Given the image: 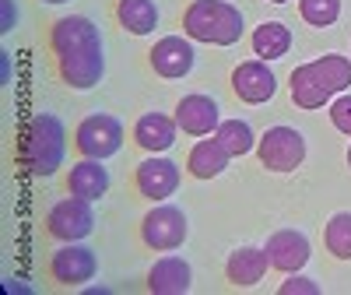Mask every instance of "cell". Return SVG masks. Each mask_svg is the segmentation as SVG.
I'll return each instance as SVG.
<instances>
[{
	"mask_svg": "<svg viewBox=\"0 0 351 295\" xmlns=\"http://www.w3.org/2000/svg\"><path fill=\"white\" fill-rule=\"evenodd\" d=\"M49 53H53L56 78L74 92H92L106 78L102 32L84 14H64L49 25Z\"/></svg>",
	"mask_w": 351,
	"mask_h": 295,
	"instance_id": "obj_1",
	"label": "cell"
},
{
	"mask_svg": "<svg viewBox=\"0 0 351 295\" xmlns=\"http://www.w3.org/2000/svg\"><path fill=\"white\" fill-rule=\"evenodd\" d=\"M348 84H351V60L341 53H327L291 71L288 95H291V106L299 109H324L330 99L348 92Z\"/></svg>",
	"mask_w": 351,
	"mask_h": 295,
	"instance_id": "obj_2",
	"label": "cell"
},
{
	"mask_svg": "<svg viewBox=\"0 0 351 295\" xmlns=\"http://www.w3.org/2000/svg\"><path fill=\"white\" fill-rule=\"evenodd\" d=\"M64 152H67V130L60 123V116L36 113L18 137L21 169H28L36 180H49V176L64 165Z\"/></svg>",
	"mask_w": 351,
	"mask_h": 295,
	"instance_id": "obj_3",
	"label": "cell"
},
{
	"mask_svg": "<svg viewBox=\"0 0 351 295\" xmlns=\"http://www.w3.org/2000/svg\"><path fill=\"white\" fill-rule=\"evenodd\" d=\"M246 32L243 11L228 0H190L183 11V36L204 46H236Z\"/></svg>",
	"mask_w": 351,
	"mask_h": 295,
	"instance_id": "obj_4",
	"label": "cell"
},
{
	"mask_svg": "<svg viewBox=\"0 0 351 295\" xmlns=\"http://www.w3.org/2000/svg\"><path fill=\"white\" fill-rule=\"evenodd\" d=\"M137 232H141L144 250H152V253H172V250H180L186 243L190 225H186L183 208H176V204H165L162 200V204H155L152 211H144Z\"/></svg>",
	"mask_w": 351,
	"mask_h": 295,
	"instance_id": "obj_5",
	"label": "cell"
},
{
	"mask_svg": "<svg viewBox=\"0 0 351 295\" xmlns=\"http://www.w3.org/2000/svg\"><path fill=\"white\" fill-rule=\"evenodd\" d=\"M74 148L81 158H112L123 148V123L109 113H88L74 130Z\"/></svg>",
	"mask_w": 351,
	"mask_h": 295,
	"instance_id": "obj_6",
	"label": "cell"
},
{
	"mask_svg": "<svg viewBox=\"0 0 351 295\" xmlns=\"http://www.w3.org/2000/svg\"><path fill=\"white\" fill-rule=\"evenodd\" d=\"M256 158L267 172H295L306 158V137L295 127H271L256 141Z\"/></svg>",
	"mask_w": 351,
	"mask_h": 295,
	"instance_id": "obj_7",
	"label": "cell"
},
{
	"mask_svg": "<svg viewBox=\"0 0 351 295\" xmlns=\"http://www.w3.org/2000/svg\"><path fill=\"white\" fill-rule=\"evenodd\" d=\"M46 232L49 239L56 243H81L95 232V211H92V200H81V197H64L56 200L49 215H46Z\"/></svg>",
	"mask_w": 351,
	"mask_h": 295,
	"instance_id": "obj_8",
	"label": "cell"
},
{
	"mask_svg": "<svg viewBox=\"0 0 351 295\" xmlns=\"http://www.w3.org/2000/svg\"><path fill=\"white\" fill-rule=\"evenodd\" d=\"M180 180H183V169L172 158H162V155H148L144 162L134 165V190L144 200L162 204L165 197H172L180 190Z\"/></svg>",
	"mask_w": 351,
	"mask_h": 295,
	"instance_id": "obj_9",
	"label": "cell"
},
{
	"mask_svg": "<svg viewBox=\"0 0 351 295\" xmlns=\"http://www.w3.org/2000/svg\"><path fill=\"white\" fill-rule=\"evenodd\" d=\"M99 271V257L95 250H88L81 243H64L49 257V278L64 288H81L95 278Z\"/></svg>",
	"mask_w": 351,
	"mask_h": 295,
	"instance_id": "obj_10",
	"label": "cell"
},
{
	"mask_svg": "<svg viewBox=\"0 0 351 295\" xmlns=\"http://www.w3.org/2000/svg\"><path fill=\"white\" fill-rule=\"evenodd\" d=\"M197 64V49H193V39L186 36H162L152 49H148V67L152 74L165 78V81H176V78H186Z\"/></svg>",
	"mask_w": 351,
	"mask_h": 295,
	"instance_id": "obj_11",
	"label": "cell"
},
{
	"mask_svg": "<svg viewBox=\"0 0 351 295\" xmlns=\"http://www.w3.org/2000/svg\"><path fill=\"white\" fill-rule=\"evenodd\" d=\"M228 84H232V95H236L239 102H246V106H263V102H271L274 92H278V78L267 67V60L239 64L236 71H232Z\"/></svg>",
	"mask_w": 351,
	"mask_h": 295,
	"instance_id": "obj_12",
	"label": "cell"
},
{
	"mask_svg": "<svg viewBox=\"0 0 351 295\" xmlns=\"http://www.w3.org/2000/svg\"><path fill=\"white\" fill-rule=\"evenodd\" d=\"M176 123H180L183 134L190 137H211L221 123V109L211 95H204V92H190L183 95L180 102H176Z\"/></svg>",
	"mask_w": 351,
	"mask_h": 295,
	"instance_id": "obj_13",
	"label": "cell"
},
{
	"mask_svg": "<svg viewBox=\"0 0 351 295\" xmlns=\"http://www.w3.org/2000/svg\"><path fill=\"white\" fill-rule=\"evenodd\" d=\"M263 250H267L271 268L281 271V274L302 271L309 263V257H313V246H309V239L299 228H278V232H271V239L263 243Z\"/></svg>",
	"mask_w": 351,
	"mask_h": 295,
	"instance_id": "obj_14",
	"label": "cell"
},
{
	"mask_svg": "<svg viewBox=\"0 0 351 295\" xmlns=\"http://www.w3.org/2000/svg\"><path fill=\"white\" fill-rule=\"evenodd\" d=\"M144 285H148L152 295H186L193 288V268L183 257H162L152 263Z\"/></svg>",
	"mask_w": 351,
	"mask_h": 295,
	"instance_id": "obj_15",
	"label": "cell"
},
{
	"mask_svg": "<svg viewBox=\"0 0 351 295\" xmlns=\"http://www.w3.org/2000/svg\"><path fill=\"white\" fill-rule=\"evenodd\" d=\"M176 134H180V123H176V116H165V113H144L134 123V144L148 155L169 152L176 144Z\"/></svg>",
	"mask_w": 351,
	"mask_h": 295,
	"instance_id": "obj_16",
	"label": "cell"
},
{
	"mask_svg": "<svg viewBox=\"0 0 351 295\" xmlns=\"http://www.w3.org/2000/svg\"><path fill=\"white\" fill-rule=\"evenodd\" d=\"M267 268H271L267 250H260V246H239V250H232L228 260H225V281L236 285V288H253V285L263 281Z\"/></svg>",
	"mask_w": 351,
	"mask_h": 295,
	"instance_id": "obj_17",
	"label": "cell"
},
{
	"mask_svg": "<svg viewBox=\"0 0 351 295\" xmlns=\"http://www.w3.org/2000/svg\"><path fill=\"white\" fill-rule=\"evenodd\" d=\"M109 190V172L99 158H77L74 169L67 172V193L81 200H99Z\"/></svg>",
	"mask_w": 351,
	"mask_h": 295,
	"instance_id": "obj_18",
	"label": "cell"
},
{
	"mask_svg": "<svg viewBox=\"0 0 351 295\" xmlns=\"http://www.w3.org/2000/svg\"><path fill=\"white\" fill-rule=\"evenodd\" d=\"M228 169V152L218 144V137H200L190 155H186V172L193 176V180H215V176H221Z\"/></svg>",
	"mask_w": 351,
	"mask_h": 295,
	"instance_id": "obj_19",
	"label": "cell"
},
{
	"mask_svg": "<svg viewBox=\"0 0 351 295\" xmlns=\"http://www.w3.org/2000/svg\"><path fill=\"white\" fill-rule=\"evenodd\" d=\"M112 18L127 36H152L158 25V8L155 0H116Z\"/></svg>",
	"mask_w": 351,
	"mask_h": 295,
	"instance_id": "obj_20",
	"label": "cell"
},
{
	"mask_svg": "<svg viewBox=\"0 0 351 295\" xmlns=\"http://www.w3.org/2000/svg\"><path fill=\"white\" fill-rule=\"evenodd\" d=\"M250 46L256 53V60H281V56L291 49V28L285 21H260L250 36Z\"/></svg>",
	"mask_w": 351,
	"mask_h": 295,
	"instance_id": "obj_21",
	"label": "cell"
},
{
	"mask_svg": "<svg viewBox=\"0 0 351 295\" xmlns=\"http://www.w3.org/2000/svg\"><path fill=\"white\" fill-rule=\"evenodd\" d=\"M215 137H218V144L228 152V158H243V155L256 152V141H260L246 120H221L218 130H215Z\"/></svg>",
	"mask_w": 351,
	"mask_h": 295,
	"instance_id": "obj_22",
	"label": "cell"
},
{
	"mask_svg": "<svg viewBox=\"0 0 351 295\" xmlns=\"http://www.w3.org/2000/svg\"><path fill=\"white\" fill-rule=\"evenodd\" d=\"M324 246L334 260H351V211L330 215L324 225Z\"/></svg>",
	"mask_w": 351,
	"mask_h": 295,
	"instance_id": "obj_23",
	"label": "cell"
},
{
	"mask_svg": "<svg viewBox=\"0 0 351 295\" xmlns=\"http://www.w3.org/2000/svg\"><path fill=\"white\" fill-rule=\"evenodd\" d=\"M299 18L309 28H330L341 18V0H299Z\"/></svg>",
	"mask_w": 351,
	"mask_h": 295,
	"instance_id": "obj_24",
	"label": "cell"
},
{
	"mask_svg": "<svg viewBox=\"0 0 351 295\" xmlns=\"http://www.w3.org/2000/svg\"><path fill=\"white\" fill-rule=\"evenodd\" d=\"M330 123H334L337 134H348V137H351V95L341 92V95L330 102Z\"/></svg>",
	"mask_w": 351,
	"mask_h": 295,
	"instance_id": "obj_25",
	"label": "cell"
},
{
	"mask_svg": "<svg viewBox=\"0 0 351 295\" xmlns=\"http://www.w3.org/2000/svg\"><path fill=\"white\" fill-rule=\"evenodd\" d=\"M278 292L281 295H319V285L313 278H306V274H291L288 281H281Z\"/></svg>",
	"mask_w": 351,
	"mask_h": 295,
	"instance_id": "obj_26",
	"label": "cell"
},
{
	"mask_svg": "<svg viewBox=\"0 0 351 295\" xmlns=\"http://www.w3.org/2000/svg\"><path fill=\"white\" fill-rule=\"evenodd\" d=\"M11 25H14V0H4V28L0 32H11Z\"/></svg>",
	"mask_w": 351,
	"mask_h": 295,
	"instance_id": "obj_27",
	"label": "cell"
},
{
	"mask_svg": "<svg viewBox=\"0 0 351 295\" xmlns=\"http://www.w3.org/2000/svg\"><path fill=\"white\" fill-rule=\"evenodd\" d=\"M39 4H67V0H39Z\"/></svg>",
	"mask_w": 351,
	"mask_h": 295,
	"instance_id": "obj_28",
	"label": "cell"
},
{
	"mask_svg": "<svg viewBox=\"0 0 351 295\" xmlns=\"http://www.w3.org/2000/svg\"><path fill=\"white\" fill-rule=\"evenodd\" d=\"M344 158H348V169H351V144H348V155Z\"/></svg>",
	"mask_w": 351,
	"mask_h": 295,
	"instance_id": "obj_29",
	"label": "cell"
},
{
	"mask_svg": "<svg viewBox=\"0 0 351 295\" xmlns=\"http://www.w3.org/2000/svg\"><path fill=\"white\" fill-rule=\"evenodd\" d=\"M267 4H288V0H267Z\"/></svg>",
	"mask_w": 351,
	"mask_h": 295,
	"instance_id": "obj_30",
	"label": "cell"
}]
</instances>
